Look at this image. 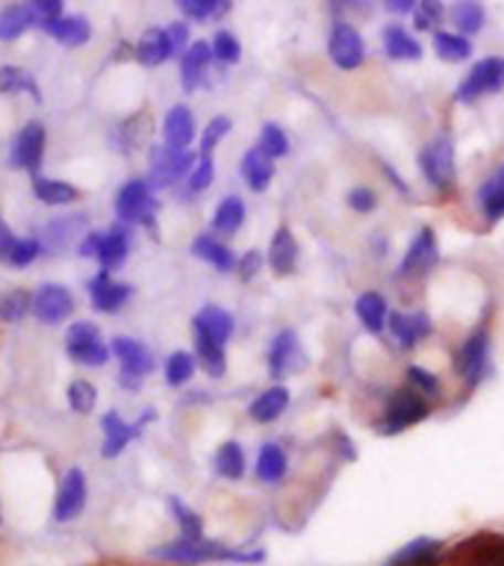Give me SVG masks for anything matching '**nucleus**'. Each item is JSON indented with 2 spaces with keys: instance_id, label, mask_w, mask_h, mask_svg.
I'll return each instance as SVG.
<instances>
[{
  "instance_id": "nucleus-1",
  "label": "nucleus",
  "mask_w": 504,
  "mask_h": 566,
  "mask_svg": "<svg viewBox=\"0 0 504 566\" xmlns=\"http://www.w3.org/2000/svg\"><path fill=\"white\" fill-rule=\"evenodd\" d=\"M150 557L157 560H166V564L177 566H201V564H263L265 552L263 548H254V552H245V548L224 546L219 539L207 537H177L171 543H162L150 552Z\"/></svg>"
},
{
  "instance_id": "nucleus-2",
  "label": "nucleus",
  "mask_w": 504,
  "mask_h": 566,
  "mask_svg": "<svg viewBox=\"0 0 504 566\" xmlns=\"http://www.w3.org/2000/svg\"><path fill=\"white\" fill-rule=\"evenodd\" d=\"M157 189L141 180V177H133L127 184L115 192L113 210L118 224H141V228H154L157 221Z\"/></svg>"
},
{
  "instance_id": "nucleus-3",
  "label": "nucleus",
  "mask_w": 504,
  "mask_h": 566,
  "mask_svg": "<svg viewBox=\"0 0 504 566\" xmlns=\"http://www.w3.org/2000/svg\"><path fill=\"white\" fill-rule=\"evenodd\" d=\"M65 354H69L71 363H77L83 369H101L113 357L109 343H104L101 327L92 318L71 322L69 331H65Z\"/></svg>"
},
{
  "instance_id": "nucleus-4",
  "label": "nucleus",
  "mask_w": 504,
  "mask_h": 566,
  "mask_svg": "<svg viewBox=\"0 0 504 566\" xmlns=\"http://www.w3.org/2000/svg\"><path fill=\"white\" fill-rule=\"evenodd\" d=\"M431 401L422 396V392H416L413 387L396 389L392 396H389L387 407H384V416H380L378 422H375V431L378 433H401L410 424L424 422L428 416H431Z\"/></svg>"
},
{
  "instance_id": "nucleus-5",
  "label": "nucleus",
  "mask_w": 504,
  "mask_h": 566,
  "mask_svg": "<svg viewBox=\"0 0 504 566\" xmlns=\"http://www.w3.org/2000/svg\"><path fill=\"white\" fill-rule=\"evenodd\" d=\"M419 168H422L428 186H433L437 192H451L454 180H458V166H454V142L451 136H433L419 154Z\"/></svg>"
},
{
  "instance_id": "nucleus-6",
  "label": "nucleus",
  "mask_w": 504,
  "mask_h": 566,
  "mask_svg": "<svg viewBox=\"0 0 504 566\" xmlns=\"http://www.w3.org/2000/svg\"><path fill=\"white\" fill-rule=\"evenodd\" d=\"M109 352L118 360V369H122V387L124 389H141V380L148 378L154 371V354H150L148 345H141L139 339H130V336H113L109 343Z\"/></svg>"
},
{
  "instance_id": "nucleus-7",
  "label": "nucleus",
  "mask_w": 504,
  "mask_h": 566,
  "mask_svg": "<svg viewBox=\"0 0 504 566\" xmlns=\"http://www.w3.org/2000/svg\"><path fill=\"white\" fill-rule=\"evenodd\" d=\"M195 163H198V154H192V150H177V148H168V145H157V148L150 150L148 184L154 186V189L177 186L180 180L189 177Z\"/></svg>"
},
{
  "instance_id": "nucleus-8",
  "label": "nucleus",
  "mask_w": 504,
  "mask_h": 566,
  "mask_svg": "<svg viewBox=\"0 0 504 566\" xmlns=\"http://www.w3.org/2000/svg\"><path fill=\"white\" fill-rule=\"evenodd\" d=\"M44 150H48V130L42 122H27L12 139L9 148V166L27 175H39L44 163Z\"/></svg>"
},
{
  "instance_id": "nucleus-9",
  "label": "nucleus",
  "mask_w": 504,
  "mask_h": 566,
  "mask_svg": "<svg viewBox=\"0 0 504 566\" xmlns=\"http://www.w3.org/2000/svg\"><path fill=\"white\" fill-rule=\"evenodd\" d=\"M454 369L466 387H477L486 378V369H490V331L486 327H475L463 339L454 354Z\"/></svg>"
},
{
  "instance_id": "nucleus-10",
  "label": "nucleus",
  "mask_w": 504,
  "mask_h": 566,
  "mask_svg": "<svg viewBox=\"0 0 504 566\" xmlns=\"http://www.w3.org/2000/svg\"><path fill=\"white\" fill-rule=\"evenodd\" d=\"M77 310V301L71 295V290L65 283L48 281L42 286H35L33 292V316L42 322V325H62L69 322Z\"/></svg>"
},
{
  "instance_id": "nucleus-11",
  "label": "nucleus",
  "mask_w": 504,
  "mask_h": 566,
  "mask_svg": "<svg viewBox=\"0 0 504 566\" xmlns=\"http://www.w3.org/2000/svg\"><path fill=\"white\" fill-rule=\"evenodd\" d=\"M504 86V60L498 56H486V60L475 62L472 71L466 74V80L460 83L454 97L463 101V104H475L484 95H493Z\"/></svg>"
},
{
  "instance_id": "nucleus-12",
  "label": "nucleus",
  "mask_w": 504,
  "mask_h": 566,
  "mask_svg": "<svg viewBox=\"0 0 504 566\" xmlns=\"http://www.w3.org/2000/svg\"><path fill=\"white\" fill-rule=\"evenodd\" d=\"M88 484L86 472L80 467H71L60 481L56 499H53V520L56 522H74L80 513L86 511Z\"/></svg>"
},
{
  "instance_id": "nucleus-13",
  "label": "nucleus",
  "mask_w": 504,
  "mask_h": 566,
  "mask_svg": "<svg viewBox=\"0 0 504 566\" xmlns=\"http://www.w3.org/2000/svg\"><path fill=\"white\" fill-rule=\"evenodd\" d=\"M440 260V245H437V233L431 228H422L413 237L410 248L401 256V265H398V277L405 281H419L424 274L431 272L433 265Z\"/></svg>"
},
{
  "instance_id": "nucleus-14",
  "label": "nucleus",
  "mask_w": 504,
  "mask_h": 566,
  "mask_svg": "<svg viewBox=\"0 0 504 566\" xmlns=\"http://www.w3.org/2000/svg\"><path fill=\"white\" fill-rule=\"evenodd\" d=\"M451 560L454 566H504V537L502 534H475L454 548Z\"/></svg>"
},
{
  "instance_id": "nucleus-15",
  "label": "nucleus",
  "mask_w": 504,
  "mask_h": 566,
  "mask_svg": "<svg viewBox=\"0 0 504 566\" xmlns=\"http://www.w3.org/2000/svg\"><path fill=\"white\" fill-rule=\"evenodd\" d=\"M150 419H154V413H145L139 422H127V419H124L122 413H115V410L101 416V433H104L101 454H104L106 460L118 458V454H122V451L127 449L136 437H139L145 422H150Z\"/></svg>"
},
{
  "instance_id": "nucleus-16",
  "label": "nucleus",
  "mask_w": 504,
  "mask_h": 566,
  "mask_svg": "<svg viewBox=\"0 0 504 566\" xmlns=\"http://www.w3.org/2000/svg\"><path fill=\"white\" fill-rule=\"evenodd\" d=\"M327 53H330V62L336 69L354 71L360 69L363 60H366V44L348 21H336L330 39H327Z\"/></svg>"
},
{
  "instance_id": "nucleus-17",
  "label": "nucleus",
  "mask_w": 504,
  "mask_h": 566,
  "mask_svg": "<svg viewBox=\"0 0 504 566\" xmlns=\"http://www.w3.org/2000/svg\"><path fill=\"white\" fill-rule=\"evenodd\" d=\"M265 363H269V375L274 380L290 378L298 369H304V352L298 345V334L295 331H281L274 336L272 345H269V354H265Z\"/></svg>"
},
{
  "instance_id": "nucleus-18",
  "label": "nucleus",
  "mask_w": 504,
  "mask_h": 566,
  "mask_svg": "<svg viewBox=\"0 0 504 566\" xmlns=\"http://www.w3.org/2000/svg\"><path fill=\"white\" fill-rule=\"evenodd\" d=\"M133 295V286L130 283L118 281L113 272H101L95 277H88V301H92V307L97 313H118V310L130 301Z\"/></svg>"
},
{
  "instance_id": "nucleus-19",
  "label": "nucleus",
  "mask_w": 504,
  "mask_h": 566,
  "mask_svg": "<svg viewBox=\"0 0 504 566\" xmlns=\"http://www.w3.org/2000/svg\"><path fill=\"white\" fill-rule=\"evenodd\" d=\"M171 56H177V51L166 27H148L139 35V42L133 44V60L145 65V69H157V65L168 62Z\"/></svg>"
},
{
  "instance_id": "nucleus-20",
  "label": "nucleus",
  "mask_w": 504,
  "mask_h": 566,
  "mask_svg": "<svg viewBox=\"0 0 504 566\" xmlns=\"http://www.w3.org/2000/svg\"><path fill=\"white\" fill-rule=\"evenodd\" d=\"M387 327L401 348H416L433 331L428 313H392V310H389Z\"/></svg>"
},
{
  "instance_id": "nucleus-21",
  "label": "nucleus",
  "mask_w": 504,
  "mask_h": 566,
  "mask_svg": "<svg viewBox=\"0 0 504 566\" xmlns=\"http://www.w3.org/2000/svg\"><path fill=\"white\" fill-rule=\"evenodd\" d=\"M195 113L186 104L171 106L162 118V145L177 150H189L195 142Z\"/></svg>"
},
{
  "instance_id": "nucleus-22",
  "label": "nucleus",
  "mask_w": 504,
  "mask_h": 566,
  "mask_svg": "<svg viewBox=\"0 0 504 566\" xmlns=\"http://www.w3.org/2000/svg\"><path fill=\"white\" fill-rule=\"evenodd\" d=\"M127 254H130V233L124 230V224L101 230V237H97V251H95V260L101 269L115 272L118 265H124Z\"/></svg>"
},
{
  "instance_id": "nucleus-23",
  "label": "nucleus",
  "mask_w": 504,
  "mask_h": 566,
  "mask_svg": "<svg viewBox=\"0 0 504 566\" xmlns=\"http://www.w3.org/2000/svg\"><path fill=\"white\" fill-rule=\"evenodd\" d=\"M233 327H237L233 316H230L224 307H216V304L201 307L192 318L195 334L207 336V339H212V343H219V345H228V339L233 336Z\"/></svg>"
},
{
  "instance_id": "nucleus-24",
  "label": "nucleus",
  "mask_w": 504,
  "mask_h": 566,
  "mask_svg": "<svg viewBox=\"0 0 504 566\" xmlns=\"http://www.w3.org/2000/svg\"><path fill=\"white\" fill-rule=\"evenodd\" d=\"M212 62V48L210 42H192L180 53V83L186 92H195L207 80Z\"/></svg>"
},
{
  "instance_id": "nucleus-25",
  "label": "nucleus",
  "mask_w": 504,
  "mask_h": 566,
  "mask_svg": "<svg viewBox=\"0 0 504 566\" xmlns=\"http://www.w3.org/2000/svg\"><path fill=\"white\" fill-rule=\"evenodd\" d=\"M286 407H290V389L281 387V384H274V387L263 389V392L248 405V416H251V422L256 424H272L286 413Z\"/></svg>"
},
{
  "instance_id": "nucleus-26",
  "label": "nucleus",
  "mask_w": 504,
  "mask_h": 566,
  "mask_svg": "<svg viewBox=\"0 0 504 566\" xmlns=\"http://www.w3.org/2000/svg\"><path fill=\"white\" fill-rule=\"evenodd\" d=\"M53 42L62 48H83L92 39V24L83 15H60L42 27Z\"/></svg>"
},
{
  "instance_id": "nucleus-27",
  "label": "nucleus",
  "mask_w": 504,
  "mask_h": 566,
  "mask_svg": "<svg viewBox=\"0 0 504 566\" xmlns=\"http://www.w3.org/2000/svg\"><path fill=\"white\" fill-rule=\"evenodd\" d=\"M442 543L433 537L410 539L407 546H401L396 555L389 557L387 566H440Z\"/></svg>"
},
{
  "instance_id": "nucleus-28",
  "label": "nucleus",
  "mask_w": 504,
  "mask_h": 566,
  "mask_svg": "<svg viewBox=\"0 0 504 566\" xmlns=\"http://www.w3.org/2000/svg\"><path fill=\"white\" fill-rule=\"evenodd\" d=\"M286 472H290V458H286L283 446H277V442H263L260 451H256L254 463L256 481H263V484H281Z\"/></svg>"
},
{
  "instance_id": "nucleus-29",
  "label": "nucleus",
  "mask_w": 504,
  "mask_h": 566,
  "mask_svg": "<svg viewBox=\"0 0 504 566\" xmlns=\"http://www.w3.org/2000/svg\"><path fill=\"white\" fill-rule=\"evenodd\" d=\"M192 254L198 256V260H203V263H210L216 272H237L239 256L233 254L216 233H201V237H195Z\"/></svg>"
},
{
  "instance_id": "nucleus-30",
  "label": "nucleus",
  "mask_w": 504,
  "mask_h": 566,
  "mask_svg": "<svg viewBox=\"0 0 504 566\" xmlns=\"http://www.w3.org/2000/svg\"><path fill=\"white\" fill-rule=\"evenodd\" d=\"M83 233H86V216H62V219H53L39 239L44 251H62L74 239H83Z\"/></svg>"
},
{
  "instance_id": "nucleus-31",
  "label": "nucleus",
  "mask_w": 504,
  "mask_h": 566,
  "mask_svg": "<svg viewBox=\"0 0 504 566\" xmlns=\"http://www.w3.org/2000/svg\"><path fill=\"white\" fill-rule=\"evenodd\" d=\"M33 195L35 201L44 203V207H71V203L80 201V189L69 180H60V177H33Z\"/></svg>"
},
{
  "instance_id": "nucleus-32",
  "label": "nucleus",
  "mask_w": 504,
  "mask_h": 566,
  "mask_svg": "<svg viewBox=\"0 0 504 566\" xmlns=\"http://www.w3.org/2000/svg\"><path fill=\"white\" fill-rule=\"evenodd\" d=\"M33 27H39V21H35L33 9L27 7L24 0L7 3V7L0 9V42H18Z\"/></svg>"
},
{
  "instance_id": "nucleus-33",
  "label": "nucleus",
  "mask_w": 504,
  "mask_h": 566,
  "mask_svg": "<svg viewBox=\"0 0 504 566\" xmlns=\"http://www.w3.org/2000/svg\"><path fill=\"white\" fill-rule=\"evenodd\" d=\"M298 263V242L290 228L274 230L272 242H269V265L274 274H292Z\"/></svg>"
},
{
  "instance_id": "nucleus-34",
  "label": "nucleus",
  "mask_w": 504,
  "mask_h": 566,
  "mask_svg": "<svg viewBox=\"0 0 504 566\" xmlns=\"http://www.w3.org/2000/svg\"><path fill=\"white\" fill-rule=\"evenodd\" d=\"M239 171H242V180L251 192H265L274 177V159L260 148H251L239 163Z\"/></svg>"
},
{
  "instance_id": "nucleus-35",
  "label": "nucleus",
  "mask_w": 504,
  "mask_h": 566,
  "mask_svg": "<svg viewBox=\"0 0 504 566\" xmlns=\"http://www.w3.org/2000/svg\"><path fill=\"white\" fill-rule=\"evenodd\" d=\"M477 207L490 224L504 219V166H498L493 175L486 177V184L477 189Z\"/></svg>"
},
{
  "instance_id": "nucleus-36",
  "label": "nucleus",
  "mask_w": 504,
  "mask_h": 566,
  "mask_svg": "<svg viewBox=\"0 0 504 566\" xmlns=\"http://www.w3.org/2000/svg\"><path fill=\"white\" fill-rule=\"evenodd\" d=\"M245 201L239 198V195H228V198H221L216 212H212V233L216 237H233L239 233V228L245 224Z\"/></svg>"
},
{
  "instance_id": "nucleus-37",
  "label": "nucleus",
  "mask_w": 504,
  "mask_h": 566,
  "mask_svg": "<svg viewBox=\"0 0 504 566\" xmlns=\"http://www.w3.org/2000/svg\"><path fill=\"white\" fill-rule=\"evenodd\" d=\"M0 95H30L33 104H42V88L33 74L21 65H0Z\"/></svg>"
},
{
  "instance_id": "nucleus-38",
  "label": "nucleus",
  "mask_w": 504,
  "mask_h": 566,
  "mask_svg": "<svg viewBox=\"0 0 504 566\" xmlns=\"http://www.w3.org/2000/svg\"><path fill=\"white\" fill-rule=\"evenodd\" d=\"M354 313L360 318V325L371 334H384V327H387L389 318V307L387 298L380 295V292H363L360 298L354 301Z\"/></svg>"
},
{
  "instance_id": "nucleus-39",
  "label": "nucleus",
  "mask_w": 504,
  "mask_h": 566,
  "mask_svg": "<svg viewBox=\"0 0 504 566\" xmlns=\"http://www.w3.org/2000/svg\"><path fill=\"white\" fill-rule=\"evenodd\" d=\"M384 51H387L389 60H398V62L422 60V44L416 42L413 35L407 33L405 27H398V24L384 27Z\"/></svg>"
},
{
  "instance_id": "nucleus-40",
  "label": "nucleus",
  "mask_w": 504,
  "mask_h": 566,
  "mask_svg": "<svg viewBox=\"0 0 504 566\" xmlns=\"http://www.w3.org/2000/svg\"><path fill=\"white\" fill-rule=\"evenodd\" d=\"M150 136V118L145 113H136L130 118H124L118 124V130H115V142H118V148L124 154H133V150H139L148 145Z\"/></svg>"
},
{
  "instance_id": "nucleus-41",
  "label": "nucleus",
  "mask_w": 504,
  "mask_h": 566,
  "mask_svg": "<svg viewBox=\"0 0 504 566\" xmlns=\"http://www.w3.org/2000/svg\"><path fill=\"white\" fill-rule=\"evenodd\" d=\"M212 467H216V475L224 478V481H239L245 475V449L239 446L237 440L221 442L216 458H212Z\"/></svg>"
},
{
  "instance_id": "nucleus-42",
  "label": "nucleus",
  "mask_w": 504,
  "mask_h": 566,
  "mask_svg": "<svg viewBox=\"0 0 504 566\" xmlns=\"http://www.w3.org/2000/svg\"><path fill=\"white\" fill-rule=\"evenodd\" d=\"M195 357H198V366H201L210 378H224L228 371V354H224V345L212 343L207 336L195 334Z\"/></svg>"
},
{
  "instance_id": "nucleus-43",
  "label": "nucleus",
  "mask_w": 504,
  "mask_h": 566,
  "mask_svg": "<svg viewBox=\"0 0 504 566\" xmlns=\"http://www.w3.org/2000/svg\"><path fill=\"white\" fill-rule=\"evenodd\" d=\"M27 316H33V292L21 290V286L0 292V322L15 325Z\"/></svg>"
},
{
  "instance_id": "nucleus-44",
  "label": "nucleus",
  "mask_w": 504,
  "mask_h": 566,
  "mask_svg": "<svg viewBox=\"0 0 504 566\" xmlns=\"http://www.w3.org/2000/svg\"><path fill=\"white\" fill-rule=\"evenodd\" d=\"M195 369H198V357H195V352H171L166 357L162 375H166L168 387L180 389L195 378Z\"/></svg>"
},
{
  "instance_id": "nucleus-45",
  "label": "nucleus",
  "mask_w": 504,
  "mask_h": 566,
  "mask_svg": "<svg viewBox=\"0 0 504 566\" xmlns=\"http://www.w3.org/2000/svg\"><path fill=\"white\" fill-rule=\"evenodd\" d=\"M433 51L445 62H463L472 56V42L463 33H449V30H433Z\"/></svg>"
},
{
  "instance_id": "nucleus-46",
  "label": "nucleus",
  "mask_w": 504,
  "mask_h": 566,
  "mask_svg": "<svg viewBox=\"0 0 504 566\" xmlns=\"http://www.w3.org/2000/svg\"><path fill=\"white\" fill-rule=\"evenodd\" d=\"M175 3L189 21H198V24L228 15L230 7H233V0H175Z\"/></svg>"
},
{
  "instance_id": "nucleus-47",
  "label": "nucleus",
  "mask_w": 504,
  "mask_h": 566,
  "mask_svg": "<svg viewBox=\"0 0 504 566\" xmlns=\"http://www.w3.org/2000/svg\"><path fill=\"white\" fill-rule=\"evenodd\" d=\"M65 398H69V407L74 413L88 416L95 413L97 407V387L86 378L69 380V389H65Z\"/></svg>"
},
{
  "instance_id": "nucleus-48",
  "label": "nucleus",
  "mask_w": 504,
  "mask_h": 566,
  "mask_svg": "<svg viewBox=\"0 0 504 566\" xmlns=\"http://www.w3.org/2000/svg\"><path fill=\"white\" fill-rule=\"evenodd\" d=\"M451 21L458 27V33H481V27H484V7H481L477 0H460V3H454V9H451Z\"/></svg>"
},
{
  "instance_id": "nucleus-49",
  "label": "nucleus",
  "mask_w": 504,
  "mask_h": 566,
  "mask_svg": "<svg viewBox=\"0 0 504 566\" xmlns=\"http://www.w3.org/2000/svg\"><path fill=\"white\" fill-rule=\"evenodd\" d=\"M42 254H44L42 239L18 237L15 245H12V251H9V256H7V265L9 269H30V265H33Z\"/></svg>"
},
{
  "instance_id": "nucleus-50",
  "label": "nucleus",
  "mask_w": 504,
  "mask_h": 566,
  "mask_svg": "<svg viewBox=\"0 0 504 566\" xmlns=\"http://www.w3.org/2000/svg\"><path fill=\"white\" fill-rule=\"evenodd\" d=\"M168 511H171L175 522L180 525V537H203V520L189 507V504L171 495V499H168Z\"/></svg>"
},
{
  "instance_id": "nucleus-51",
  "label": "nucleus",
  "mask_w": 504,
  "mask_h": 566,
  "mask_svg": "<svg viewBox=\"0 0 504 566\" xmlns=\"http://www.w3.org/2000/svg\"><path fill=\"white\" fill-rule=\"evenodd\" d=\"M405 378H407V387H413L416 392H422L428 401H440L442 398V384L433 371L422 369V366H407Z\"/></svg>"
},
{
  "instance_id": "nucleus-52",
  "label": "nucleus",
  "mask_w": 504,
  "mask_h": 566,
  "mask_svg": "<svg viewBox=\"0 0 504 566\" xmlns=\"http://www.w3.org/2000/svg\"><path fill=\"white\" fill-rule=\"evenodd\" d=\"M212 60L221 62V65H237L242 60V44L230 30H219V33L212 35Z\"/></svg>"
},
{
  "instance_id": "nucleus-53",
  "label": "nucleus",
  "mask_w": 504,
  "mask_h": 566,
  "mask_svg": "<svg viewBox=\"0 0 504 566\" xmlns=\"http://www.w3.org/2000/svg\"><path fill=\"white\" fill-rule=\"evenodd\" d=\"M256 148L263 150V154H269L272 159H281L290 154V136H286L283 127H277V124H263Z\"/></svg>"
},
{
  "instance_id": "nucleus-54",
  "label": "nucleus",
  "mask_w": 504,
  "mask_h": 566,
  "mask_svg": "<svg viewBox=\"0 0 504 566\" xmlns=\"http://www.w3.org/2000/svg\"><path fill=\"white\" fill-rule=\"evenodd\" d=\"M230 127H233V124H230L228 115H216V118H212V122L207 124V127H203L198 157H212V150L219 148V142L224 139V136H228Z\"/></svg>"
},
{
  "instance_id": "nucleus-55",
  "label": "nucleus",
  "mask_w": 504,
  "mask_h": 566,
  "mask_svg": "<svg viewBox=\"0 0 504 566\" xmlns=\"http://www.w3.org/2000/svg\"><path fill=\"white\" fill-rule=\"evenodd\" d=\"M212 180H216V163H212V157H198V163H195L189 177H186V189L198 195L203 189H210Z\"/></svg>"
},
{
  "instance_id": "nucleus-56",
  "label": "nucleus",
  "mask_w": 504,
  "mask_h": 566,
  "mask_svg": "<svg viewBox=\"0 0 504 566\" xmlns=\"http://www.w3.org/2000/svg\"><path fill=\"white\" fill-rule=\"evenodd\" d=\"M416 27H419V30H437V27H440V21L442 18H445V7H442V0H419V3H416Z\"/></svg>"
},
{
  "instance_id": "nucleus-57",
  "label": "nucleus",
  "mask_w": 504,
  "mask_h": 566,
  "mask_svg": "<svg viewBox=\"0 0 504 566\" xmlns=\"http://www.w3.org/2000/svg\"><path fill=\"white\" fill-rule=\"evenodd\" d=\"M24 3L33 9L39 27H44L48 21H53V18L65 15V0H24Z\"/></svg>"
},
{
  "instance_id": "nucleus-58",
  "label": "nucleus",
  "mask_w": 504,
  "mask_h": 566,
  "mask_svg": "<svg viewBox=\"0 0 504 566\" xmlns=\"http://www.w3.org/2000/svg\"><path fill=\"white\" fill-rule=\"evenodd\" d=\"M348 207L354 212H375L378 210V195L369 186H354L351 192H348Z\"/></svg>"
},
{
  "instance_id": "nucleus-59",
  "label": "nucleus",
  "mask_w": 504,
  "mask_h": 566,
  "mask_svg": "<svg viewBox=\"0 0 504 566\" xmlns=\"http://www.w3.org/2000/svg\"><path fill=\"white\" fill-rule=\"evenodd\" d=\"M237 272L242 281H254L256 274L263 272V254H260V251H245V254L237 260Z\"/></svg>"
},
{
  "instance_id": "nucleus-60",
  "label": "nucleus",
  "mask_w": 504,
  "mask_h": 566,
  "mask_svg": "<svg viewBox=\"0 0 504 566\" xmlns=\"http://www.w3.org/2000/svg\"><path fill=\"white\" fill-rule=\"evenodd\" d=\"M168 30V35H171V42H175V51H177V56H180V53L186 51V48H189V24H186V21H175V24H168L166 27Z\"/></svg>"
},
{
  "instance_id": "nucleus-61",
  "label": "nucleus",
  "mask_w": 504,
  "mask_h": 566,
  "mask_svg": "<svg viewBox=\"0 0 504 566\" xmlns=\"http://www.w3.org/2000/svg\"><path fill=\"white\" fill-rule=\"evenodd\" d=\"M15 233H12V228L7 224V219L0 216V263H7L9 251H12V245H15Z\"/></svg>"
},
{
  "instance_id": "nucleus-62",
  "label": "nucleus",
  "mask_w": 504,
  "mask_h": 566,
  "mask_svg": "<svg viewBox=\"0 0 504 566\" xmlns=\"http://www.w3.org/2000/svg\"><path fill=\"white\" fill-rule=\"evenodd\" d=\"M416 3H419V0H384V7H387L389 12H398V15H407V12H413Z\"/></svg>"
},
{
  "instance_id": "nucleus-63",
  "label": "nucleus",
  "mask_w": 504,
  "mask_h": 566,
  "mask_svg": "<svg viewBox=\"0 0 504 566\" xmlns=\"http://www.w3.org/2000/svg\"><path fill=\"white\" fill-rule=\"evenodd\" d=\"M0 522H3V507H0Z\"/></svg>"
}]
</instances>
